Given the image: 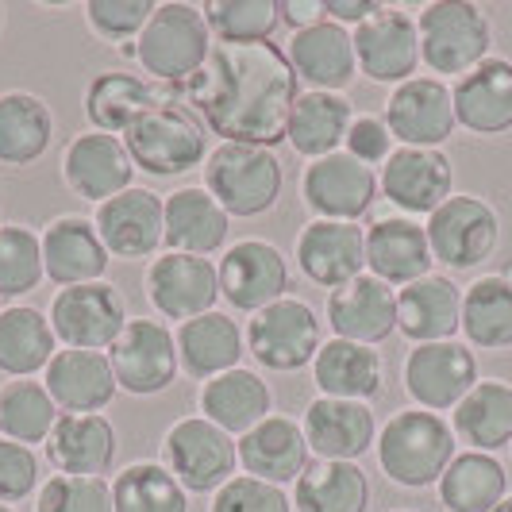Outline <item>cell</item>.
I'll list each match as a JSON object with an SVG mask.
<instances>
[{
    "label": "cell",
    "instance_id": "6f0895ef",
    "mask_svg": "<svg viewBox=\"0 0 512 512\" xmlns=\"http://www.w3.org/2000/svg\"><path fill=\"white\" fill-rule=\"evenodd\" d=\"M0 512H16V509H12V505H0Z\"/></svg>",
    "mask_w": 512,
    "mask_h": 512
},
{
    "label": "cell",
    "instance_id": "484cf974",
    "mask_svg": "<svg viewBox=\"0 0 512 512\" xmlns=\"http://www.w3.org/2000/svg\"><path fill=\"white\" fill-rule=\"evenodd\" d=\"M328 324L335 339H351L362 347H378L397 332V289L362 274L343 289L328 293Z\"/></svg>",
    "mask_w": 512,
    "mask_h": 512
},
{
    "label": "cell",
    "instance_id": "1f68e13d",
    "mask_svg": "<svg viewBox=\"0 0 512 512\" xmlns=\"http://www.w3.org/2000/svg\"><path fill=\"white\" fill-rule=\"evenodd\" d=\"M174 335H178L181 370L201 385L235 370L243 351H247V335L239 328V320L231 312H220V308H212L197 320H185Z\"/></svg>",
    "mask_w": 512,
    "mask_h": 512
},
{
    "label": "cell",
    "instance_id": "8d00e7d4",
    "mask_svg": "<svg viewBox=\"0 0 512 512\" xmlns=\"http://www.w3.org/2000/svg\"><path fill=\"white\" fill-rule=\"evenodd\" d=\"M351 120H355V104L347 101L343 93H316V89H308V93L297 97L293 112H289L285 143L301 158H308V162L328 158V154L343 151Z\"/></svg>",
    "mask_w": 512,
    "mask_h": 512
},
{
    "label": "cell",
    "instance_id": "6da1fadb",
    "mask_svg": "<svg viewBox=\"0 0 512 512\" xmlns=\"http://www.w3.org/2000/svg\"><path fill=\"white\" fill-rule=\"evenodd\" d=\"M212 135L224 143L278 147L289 128V112L301 97L285 47L262 43H212L208 62L185 85L170 89Z\"/></svg>",
    "mask_w": 512,
    "mask_h": 512
},
{
    "label": "cell",
    "instance_id": "7c38bea8",
    "mask_svg": "<svg viewBox=\"0 0 512 512\" xmlns=\"http://www.w3.org/2000/svg\"><path fill=\"white\" fill-rule=\"evenodd\" d=\"M405 393L416 401V409L428 412H455L459 401L482 382L478 378V359L459 339L443 343H416L409 359L401 366Z\"/></svg>",
    "mask_w": 512,
    "mask_h": 512
},
{
    "label": "cell",
    "instance_id": "e0dca14e",
    "mask_svg": "<svg viewBox=\"0 0 512 512\" xmlns=\"http://www.w3.org/2000/svg\"><path fill=\"white\" fill-rule=\"evenodd\" d=\"M378 189L401 216H432L447 197H455V166L443 151L397 147L378 174Z\"/></svg>",
    "mask_w": 512,
    "mask_h": 512
},
{
    "label": "cell",
    "instance_id": "44dd1931",
    "mask_svg": "<svg viewBox=\"0 0 512 512\" xmlns=\"http://www.w3.org/2000/svg\"><path fill=\"white\" fill-rule=\"evenodd\" d=\"M93 224L112 258H124V262L151 258L166 235V201L143 185H131L120 197L97 205Z\"/></svg>",
    "mask_w": 512,
    "mask_h": 512
},
{
    "label": "cell",
    "instance_id": "c3c4849f",
    "mask_svg": "<svg viewBox=\"0 0 512 512\" xmlns=\"http://www.w3.org/2000/svg\"><path fill=\"white\" fill-rule=\"evenodd\" d=\"M35 512H116L112 509V482L54 474L51 482H43L35 493Z\"/></svg>",
    "mask_w": 512,
    "mask_h": 512
},
{
    "label": "cell",
    "instance_id": "ab89813d",
    "mask_svg": "<svg viewBox=\"0 0 512 512\" xmlns=\"http://www.w3.org/2000/svg\"><path fill=\"white\" fill-rule=\"evenodd\" d=\"M158 89L147 77L131 74V70H101L85 89V116L93 131L104 135H128V128L158 104Z\"/></svg>",
    "mask_w": 512,
    "mask_h": 512
},
{
    "label": "cell",
    "instance_id": "ac0fdd59",
    "mask_svg": "<svg viewBox=\"0 0 512 512\" xmlns=\"http://www.w3.org/2000/svg\"><path fill=\"white\" fill-rule=\"evenodd\" d=\"M355 39V58L359 70L378 85H405L416 77L420 66V31L416 20L401 8L382 4L366 24H359L351 31Z\"/></svg>",
    "mask_w": 512,
    "mask_h": 512
},
{
    "label": "cell",
    "instance_id": "ffe728a7",
    "mask_svg": "<svg viewBox=\"0 0 512 512\" xmlns=\"http://www.w3.org/2000/svg\"><path fill=\"white\" fill-rule=\"evenodd\" d=\"M293 258L312 285L343 289L366 274V228L347 220H308L293 243Z\"/></svg>",
    "mask_w": 512,
    "mask_h": 512
},
{
    "label": "cell",
    "instance_id": "5b68a950",
    "mask_svg": "<svg viewBox=\"0 0 512 512\" xmlns=\"http://www.w3.org/2000/svg\"><path fill=\"white\" fill-rule=\"evenodd\" d=\"M205 189L220 201L228 216L255 220L282 201L285 166L270 147L220 143L205 158Z\"/></svg>",
    "mask_w": 512,
    "mask_h": 512
},
{
    "label": "cell",
    "instance_id": "4dcf8cb0",
    "mask_svg": "<svg viewBox=\"0 0 512 512\" xmlns=\"http://www.w3.org/2000/svg\"><path fill=\"white\" fill-rule=\"evenodd\" d=\"M197 405H201L205 420L224 428L231 439H239L247 436L251 428H258L266 416H274V389L258 370L235 366L228 374L201 385Z\"/></svg>",
    "mask_w": 512,
    "mask_h": 512
},
{
    "label": "cell",
    "instance_id": "bcb514c9",
    "mask_svg": "<svg viewBox=\"0 0 512 512\" xmlns=\"http://www.w3.org/2000/svg\"><path fill=\"white\" fill-rule=\"evenodd\" d=\"M201 12L216 43H262L282 27V0H208Z\"/></svg>",
    "mask_w": 512,
    "mask_h": 512
},
{
    "label": "cell",
    "instance_id": "83f0119b",
    "mask_svg": "<svg viewBox=\"0 0 512 512\" xmlns=\"http://www.w3.org/2000/svg\"><path fill=\"white\" fill-rule=\"evenodd\" d=\"M39 239H43V270L58 289L104 282L112 255L89 216H58Z\"/></svg>",
    "mask_w": 512,
    "mask_h": 512
},
{
    "label": "cell",
    "instance_id": "f546056e",
    "mask_svg": "<svg viewBox=\"0 0 512 512\" xmlns=\"http://www.w3.org/2000/svg\"><path fill=\"white\" fill-rule=\"evenodd\" d=\"M455 120L470 135H509L512 131V62L489 54L482 66L455 81Z\"/></svg>",
    "mask_w": 512,
    "mask_h": 512
},
{
    "label": "cell",
    "instance_id": "7dc6e473",
    "mask_svg": "<svg viewBox=\"0 0 512 512\" xmlns=\"http://www.w3.org/2000/svg\"><path fill=\"white\" fill-rule=\"evenodd\" d=\"M43 278V239L24 224H0V301L35 293Z\"/></svg>",
    "mask_w": 512,
    "mask_h": 512
},
{
    "label": "cell",
    "instance_id": "91938a15",
    "mask_svg": "<svg viewBox=\"0 0 512 512\" xmlns=\"http://www.w3.org/2000/svg\"><path fill=\"white\" fill-rule=\"evenodd\" d=\"M393 512H412V509H393Z\"/></svg>",
    "mask_w": 512,
    "mask_h": 512
},
{
    "label": "cell",
    "instance_id": "30bf717a",
    "mask_svg": "<svg viewBox=\"0 0 512 512\" xmlns=\"http://www.w3.org/2000/svg\"><path fill=\"white\" fill-rule=\"evenodd\" d=\"M128 320V301L112 282L70 285L51 301L54 339L74 351H112Z\"/></svg>",
    "mask_w": 512,
    "mask_h": 512
},
{
    "label": "cell",
    "instance_id": "11a10c76",
    "mask_svg": "<svg viewBox=\"0 0 512 512\" xmlns=\"http://www.w3.org/2000/svg\"><path fill=\"white\" fill-rule=\"evenodd\" d=\"M324 20V4L320 0H282V24H289L293 31L312 27Z\"/></svg>",
    "mask_w": 512,
    "mask_h": 512
},
{
    "label": "cell",
    "instance_id": "4fadbf2b",
    "mask_svg": "<svg viewBox=\"0 0 512 512\" xmlns=\"http://www.w3.org/2000/svg\"><path fill=\"white\" fill-rule=\"evenodd\" d=\"M382 197L378 174L351 158L347 151H335L328 158L308 162L301 174V201L316 220H347L359 224L362 216Z\"/></svg>",
    "mask_w": 512,
    "mask_h": 512
},
{
    "label": "cell",
    "instance_id": "d6986e66",
    "mask_svg": "<svg viewBox=\"0 0 512 512\" xmlns=\"http://www.w3.org/2000/svg\"><path fill=\"white\" fill-rule=\"evenodd\" d=\"M131 178H135V162L120 135H104V131L89 128L74 135L62 154L66 189L89 205H104V201L120 197L124 189H131Z\"/></svg>",
    "mask_w": 512,
    "mask_h": 512
},
{
    "label": "cell",
    "instance_id": "5bb4252c",
    "mask_svg": "<svg viewBox=\"0 0 512 512\" xmlns=\"http://www.w3.org/2000/svg\"><path fill=\"white\" fill-rule=\"evenodd\" d=\"M220 274V297L228 301L235 312H262L274 301L289 297L293 289V274L285 255L266 243V239H239L231 243L224 258L216 262Z\"/></svg>",
    "mask_w": 512,
    "mask_h": 512
},
{
    "label": "cell",
    "instance_id": "ee69618b",
    "mask_svg": "<svg viewBox=\"0 0 512 512\" xmlns=\"http://www.w3.org/2000/svg\"><path fill=\"white\" fill-rule=\"evenodd\" d=\"M58 424V405L47 385L35 378H12L0 385V436L24 447L47 443Z\"/></svg>",
    "mask_w": 512,
    "mask_h": 512
},
{
    "label": "cell",
    "instance_id": "836d02e7",
    "mask_svg": "<svg viewBox=\"0 0 512 512\" xmlns=\"http://www.w3.org/2000/svg\"><path fill=\"white\" fill-rule=\"evenodd\" d=\"M312 382L320 389V397L370 405L385 389L382 351L351 343V339H328L320 347V355L312 359Z\"/></svg>",
    "mask_w": 512,
    "mask_h": 512
},
{
    "label": "cell",
    "instance_id": "2e32d148",
    "mask_svg": "<svg viewBox=\"0 0 512 512\" xmlns=\"http://www.w3.org/2000/svg\"><path fill=\"white\" fill-rule=\"evenodd\" d=\"M382 116L401 147H424V151H439L459 128L451 85L439 77H412L397 85Z\"/></svg>",
    "mask_w": 512,
    "mask_h": 512
},
{
    "label": "cell",
    "instance_id": "7a4b0ae2",
    "mask_svg": "<svg viewBox=\"0 0 512 512\" xmlns=\"http://www.w3.org/2000/svg\"><path fill=\"white\" fill-rule=\"evenodd\" d=\"M374 455L382 474L401 489H428L439 486L443 470L459 455L455 428L428 409H401L389 416L378 432Z\"/></svg>",
    "mask_w": 512,
    "mask_h": 512
},
{
    "label": "cell",
    "instance_id": "d4e9b609",
    "mask_svg": "<svg viewBox=\"0 0 512 512\" xmlns=\"http://www.w3.org/2000/svg\"><path fill=\"white\" fill-rule=\"evenodd\" d=\"M305 439L316 459L355 462L378 443V416L362 401H335V397H312L305 409Z\"/></svg>",
    "mask_w": 512,
    "mask_h": 512
},
{
    "label": "cell",
    "instance_id": "d6a6232c",
    "mask_svg": "<svg viewBox=\"0 0 512 512\" xmlns=\"http://www.w3.org/2000/svg\"><path fill=\"white\" fill-rule=\"evenodd\" d=\"M462 328V289L447 274H428L397 289V332L416 343H443Z\"/></svg>",
    "mask_w": 512,
    "mask_h": 512
},
{
    "label": "cell",
    "instance_id": "f907efd6",
    "mask_svg": "<svg viewBox=\"0 0 512 512\" xmlns=\"http://www.w3.org/2000/svg\"><path fill=\"white\" fill-rule=\"evenodd\" d=\"M208 512H293V497L282 486H270L251 474H235L228 486L212 493Z\"/></svg>",
    "mask_w": 512,
    "mask_h": 512
},
{
    "label": "cell",
    "instance_id": "b9f144b4",
    "mask_svg": "<svg viewBox=\"0 0 512 512\" xmlns=\"http://www.w3.org/2000/svg\"><path fill=\"white\" fill-rule=\"evenodd\" d=\"M58 355L51 316L31 305L0 308V374L8 378H35Z\"/></svg>",
    "mask_w": 512,
    "mask_h": 512
},
{
    "label": "cell",
    "instance_id": "9a60e30c",
    "mask_svg": "<svg viewBox=\"0 0 512 512\" xmlns=\"http://www.w3.org/2000/svg\"><path fill=\"white\" fill-rule=\"evenodd\" d=\"M147 301L162 320H197L216 308L220 301V274L216 262L201 255H181V251H166V255L151 258L147 266Z\"/></svg>",
    "mask_w": 512,
    "mask_h": 512
},
{
    "label": "cell",
    "instance_id": "9c48e42d",
    "mask_svg": "<svg viewBox=\"0 0 512 512\" xmlns=\"http://www.w3.org/2000/svg\"><path fill=\"white\" fill-rule=\"evenodd\" d=\"M162 466L189 493H216L239 466V443L205 416H185L162 436Z\"/></svg>",
    "mask_w": 512,
    "mask_h": 512
},
{
    "label": "cell",
    "instance_id": "f5cc1de1",
    "mask_svg": "<svg viewBox=\"0 0 512 512\" xmlns=\"http://www.w3.org/2000/svg\"><path fill=\"white\" fill-rule=\"evenodd\" d=\"M343 151L351 154V158H359V162H366V166L374 170V166H385V162H389V154L397 151V139H393L389 124H385V116L362 112V116L351 120V128H347Z\"/></svg>",
    "mask_w": 512,
    "mask_h": 512
},
{
    "label": "cell",
    "instance_id": "74e56055",
    "mask_svg": "<svg viewBox=\"0 0 512 512\" xmlns=\"http://www.w3.org/2000/svg\"><path fill=\"white\" fill-rule=\"evenodd\" d=\"M374 486L359 462L312 459L293 482V512H370Z\"/></svg>",
    "mask_w": 512,
    "mask_h": 512
},
{
    "label": "cell",
    "instance_id": "e575fe53",
    "mask_svg": "<svg viewBox=\"0 0 512 512\" xmlns=\"http://www.w3.org/2000/svg\"><path fill=\"white\" fill-rule=\"evenodd\" d=\"M231 216L205 185H181L166 197V235L162 243L181 255H216L228 243Z\"/></svg>",
    "mask_w": 512,
    "mask_h": 512
},
{
    "label": "cell",
    "instance_id": "7402d4cb",
    "mask_svg": "<svg viewBox=\"0 0 512 512\" xmlns=\"http://www.w3.org/2000/svg\"><path fill=\"white\" fill-rule=\"evenodd\" d=\"M285 58H289L297 81L312 85L316 93H343L359 74L351 31L332 24L328 16L320 24L293 31L285 43Z\"/></svg>",
    "mask_w": 512,
    "mask_h": 512
},
{
    "label": "cell",
    "instance_id": "f6af8a7d",
    "mask_svg": "<svg viewBox=\"0 0 512 512\" xmlns=\"http://www.w3.org/2000/svg\"><path fill=\"white\" fill-rule=\"evenodd\" d=\"M116 512H189V489L162 462H131L112 478Z\"/></svg>",
    "mask_w": 512,
    "mask_h": 512
},
{
    "label": "cell",
    "instance_id": "f1b7e54d",
    "mask_svg": "<svg viewBox=\"0 0 512 512\" xmlns=\"http://www.w3.org/2000/svg\"><path fill=\"white\" fill-rule=\"evenodd\" d=\"M43 385L58 412H104L120 393L108 351H74V347H62L54 355L51 366L43 370Z\"/></svg>",
    "mask_w": 512,
    "mask_h": 512
},
{
    "label": "cell",
    "instance_id": "cb8c5ba5",
    "mask_svg": "<svg viewBox=\"0 0 512 512\" xmlns=\"http://www.w3.org/2000/svg\"><path fill=\"white\" fill-rule=\"evenodd\" d=\"M436 266L432 247H428V231L412 216H378L366 228V270L385 285H405L428 278Z\"/></svg>",
    "mask_w": 512,
    "mask_h": 512
},
{
    "label": "cell",
    "instance_id": "9f6ffc18",
    "mask_svg": "<svg viewBox=\"0 0 512 512\" xmlns=\"http://www.w3.org/2000/svg\"><path fill=\"white\" fill-rule=\"evenodd\" d=\"M493 512H512V493H509V497H505V501H501V505H497Z\"/></svg>",
    "mask_w": 512,
    "mask_h": 512
},
{
    "label": "cell",
    "instance_id": "60d3db41",
    "mask_svg": "<svg viewBox=\"0 0 512 512\" xmlns=\"http://www.w3.org/2000/svg\"><path fill=\"white\" fill-rule=\"evenodd\" d=\"M451 428H455V439L470 451L497 455L501 447H512V385L497 378L478 382L459 401Z\"/></svg>",
    "mask_w": 512,
    "mask_h": 512
},
{
    "label": "cell",
    "instance_id": "4316f807",
    "mask_svg": "<svg viewBox=\"0 0 512 512\" xmlns=\"http://www.w3.org/2000/svg\"><path fill=\"white\" fill-rule=\"evenodd\" d=\"M239 443V466L243 474L262 478L270 486H293L312 462L308 451L305 428L293 416H266L258 428H251L247 436L235 439Z\"/></svg>",
    "mask_w": 512,
    "mask_h": 512
},
{
    "label": "cell",
    "instance_id": "f35d334b",
    "mask_svg": "<svg viewBox=\"0 0 512 512\" xmlns=\"http://www.w3.org/2000/svg\"><path fill=\"white\" fill-rule=\"evenodd\" d=\"M436 489L447 512H493L509 497V470L497 455L459 451Z\"/></svg>",
    "mask_w": 512,
    "mask_h": 512
},
{
    "label": "cell",
    "instance_id": "681fc988",
    "mask_svg": "<svg viewBox=\"0 0 512 512\" xmlns=\"http://www.w3.org/2000/svg\"><path fill=\"white\" fill-rule=\"evenodd\" d=\"M154 8L158 4H151V0H89L85 4V20L104 43L124 47L128 39L143 35V27L151 24Z\"/></svg>",
    "mask_w": 512,
    "mask_h": 512
},
{
    "label": "cell",
    "instance_id": "8992f818",
    "mask_svg": "<svg viewBox=\"0 0 512 512\" xmlns=\"http://www.w3.org/2000/svg\"><path fill=\"white\" fill-rule=\"evenodd\" d=\"M420 62L443 77H466L493 51V24L470 0H436L420 8Z\"/></svg>",
    "mask_w": 512,
    "mask_h": 512
},
{
    "label": "cell",
    "instance_id": "db71d44e",
    "mask_svg": "<svg viewBox=\"0 0 512 512\" xmlns=\"http://www.w3.org/2000/svg\"><path fill=\"white\" fill-rule=\"evenodd\" d=\"M382 4L378 0H324V16L339 27H359L366 24Z\"/></svg>",
    "mask_w": 512,
    "mask_h": 512
},
{
    "label": "cell",
    "instance_id": "ba28073f",
    "mask_svg": "<svg viewBox=\"0 0 512 512\" xmlns=\"http://www.w3.org/2000/svg\"><path fill=\"white\" fill-rule=\"evenodd\" d=\"M428 247L432 258L447 270H478L482 262L497 255L501 247V216L497 208L474 197V193H455L428 216Z\"/></svg>",
    "mask_w": 512,
    "mask_h": 512
},
{
    "label": "cell",
    "instance_id": "d590c367",
    "mask_svg": "<svg viewBox=\"0 0 512 512\" xmlns=\"http://www.w3.org/2000/svg\"><path fill=\"white\" fill-rule=\"evenodd\" d=\"M54 147L51 104L27 89L0 93V166L27 170Z\"/></svg>",
    "mask_w": 512,
    "mask_h": 512
},
{
    "label": "cell",
    "instance_id": "3957f363",
    "mask_svg": "<svg viewBox=\"0 0 512 512\" xmlns=\"http://www.w3.org/2000/svg\"><path fill=\"white\" fill-rule=\"evenodd\" d=\"M135 170L151 178H178L208 158V128L170 93H162L124 135Z\"/></svg>",
    "mask_w": 512,
    "mask_h": 512
},
{
    "label": "cell",
    "instance_id": "603a6c76",
    "mask_svg": "<svg viewBox=\"0 0 512 512\" xmlns=\"http://www.w3.org/2000/svg\"><path fill=\"white\" fill-rule=\"evenodd\" d=\"M47 447V462L70 478H104L116 466L120 436L104 412H62Z\"/></svg>",
    "mask_w": 512,
    "mask_h": 512
},
{
    "label": "cell",
    "instance_id": "7bdbcfd3",
    "mask_svg": "<svg viewBox=\"0 0 512 512\" xmlns=\"http://www.w3.org/2000/svg\"><path fill=\"white\" fill-rule=\"evenodd\" d=\"M462 335L466 347L505 351L512 347V282L505 274H486L462 289Z\"/></svg>",
    "mask_w": 512,
    "mask_h": 512
},
{
    "label": "cell",
    "instance_id": "277c9868",
    "mask_svg": "<svg viewBox=\"0 0 512 512\" xmlns=\"http://www.w3.org/2000/svg\"><path fill=\"white\" fill-rule=\"evenodd\" d=\"M212 43L216 39L208 31L201 4L170 0V4L154 8L151 24L143 27V35L131 43L128 51L151 74V81H162V85L178 89L208 62Z\"/></svg>",
    "mask_w": 512,
    "mask_h": 512
},
{
    "label": "cell",
    "instance_id": "680465c9",
    "mask_svg": "<svg viewBox=\"0 0 512 512\" xmlns=\"http://www.w3.org/2000/svg\"><path fill=\"white\" fill-rule=\"evenodd\" d=\"M0 27H4V4H0Z\"/></svg>",
    "mask_w": 512,
    "mask_h": 512
},
{
    "label": "cell",
    "instance_id": "8fae6325",
    "mask_svg": "<svg viewBox=\"0 0 512 512\" xmlns=\"http://www.w3.org/2000/svg\"><path fill=\"white\" fill-rule=\"evenodd\" d=\"M112 370H116V385L131 393V397H154L166 393L178 382V335L170 332L166 320H128V328L108 351Z\"/></svg>",
    "mask_w": 512,
    "mask_h": 512
},
{
    "label": "cell",
    "instance_id": "816d5d0a",
    "mask_svg": "<svg viewBox=\"0 0 512 512\" xmlns=\"http://www.w3.org/2000/svg\"><path fill=\"white\" fill-rule=\"evenodd\" d=\"M31 493H39V455L16 439L0 436V505L27 501Z\"/></svg>",
    "mask_w": 512,
    "mask_h": 512
},
{
    "label": "cell",
    "instance_id": "52a82bcc",
    "mask_svg": "<svg viewBox=\"0 0 512 512\" xmlns=\"http://www.w3.org/2000/svg\"><path fill=\"white\" fill-rule=\"evenodd\" d=\"M247 351L270 374H297L324 347L320 316L301 297H282L247 320Z\"/></svg>",
    "mask_w": 512,
    "mask_h": 512
}]
</instances>
